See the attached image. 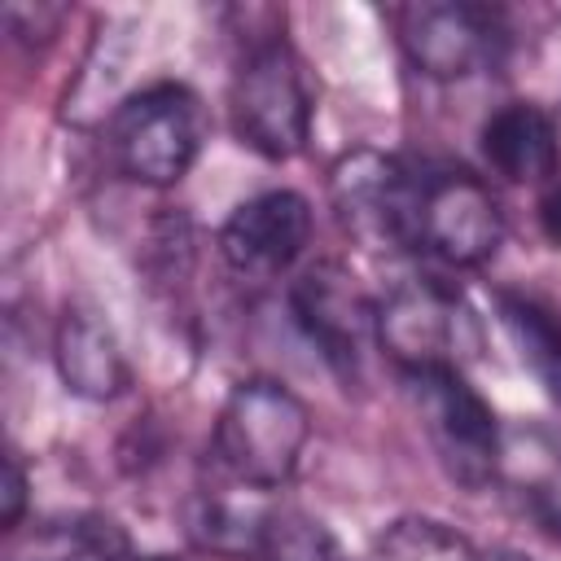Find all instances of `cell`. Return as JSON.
Here are the masks:
<instances>
[{"label":"cell","instance_id":"obj_19","mask_svg":"<svg viewBox=\"0 0 561 561\" xmlns=\"http://www.w3.org/2000/svg\"><path fill=\"white\" fill-rule=\"evenodd\" d=\"M473 561H535V557H526L517 548H491V552H473Z\"/></svg>","mask_w":561,"mask_h":561},{"label":"cell","instance_id":"obj_1","mask_svg":"<svg viewBox=\"0 0 561 561\" xmlns=\"http://www.w3.org/2000/svg\"><path fill=\"white\" fill-rule=\"evenodd\" d=\"M504 241V210L491 184L465 167L408 162L399 202V250L447 267H482Z\"/></svg>","mask_w":561,"mask_h":561},{"label":"cell","instance_id":"obj_11","mask_svg":"<svg viewBox=\"0 0 561 561\" xmlns=\"http://www.w3.org/2000/svg\"><path fill=\"white\" fill-rule=\"evenodd\" d=\"M53 364H57L66 390L79 399H92V403L118 399L131 386V364H127V351H123L114 324L96 307H83V302L66 307V316L57 320Z\"/></svg>","mask_w":561,"mask_h":561},{"label":"cell","instance_id":"obj_20","mask_svg":"<svg viewBox=\"0 0 561 561\" xmlns=\"http://www.w3.org/2000/svg\"><path fill=\"white\" fill-rule=\"evenodd\" d=\"M131 561H162V557H131Z\"/></svg>","mask_w":561,"mask_h":561},{"label":"cell","instance_id":"obj_18","mask_svg":"<svg viewBox=\"0 0 561 561\" xmlns=\"http://www.w3.org/2000/svg\"><path fill=\"white\" fill-rule=\"evenodd\" d=\"M539 232L561 250V175L543 188V197H539Z\"/></svg>","mask_w":561,"mask_h":561},{"label":"cell","instance_id":"obj_12","mask_svg":"<svg viewBox=\"0 0 561 561\" xmlns=\"http://www.w3.org/2000/svg\"><path fill=\"white\" fill-rule=\"evenodd\" d=\"M478 145L486 167L513 184H543L548 175H557V123L535 101H504L500 110H491L482 118Z\"/></svg>","mask_w":561,"mask_h":561},{"label":"cell","instance_id":"obj_2","mask_svg":"<svg viewBox=\"0 0 561 561\" xmlns=\"http://www.w3.org/2000/svg\"><path fill=\"white\" fill-rule=\"evenodd\" d=\"M188 535L197 548L245 561H342L337 539L320 517L280 500L276 491H254L219 478L193 491Z\"/></svg>","mask_w":561,"mask_h":561},{"label":"cell","instance_id":"obj_15","mask_svg":"<svg viewBox=\"0 0 561 561\" xmlns=\"http://www.w3.org/2000/svg\"><path fill=\"white\" fill-rule=\"evenodd\" d=\"M500 473H508L522 495L530 500V508L561 526V443L548 434H504V451H500ZM495 473V478H500Z\"/></svg>","mask_w":561,"mask_h":561},{"label":"cell","instance_id":"obj_16","mask_svg":"<svg viewBox=\"0 0 561 561\" xmlns=\"http://www.w3.org/2000/svg\"><path fill=\"white\" fill-rule=\"evenodd\" d=\"M364 561H473V548L438 517H399L373 539Z\"/></svg>","mask_w":561,"mask_h":561},{"label":"cell","instance_id":"obj_4","mask_svg":"<svg viewBox=\"0 0 561 561\" xmlns=\"http://www.w3.org/2000/svg\"><path fill=\"white\" fill-rule=\"evenodd\" d=\"M316 96L302 57L285 35H259L237 57L228 79V118L245 149L267 162H289L307 149Z\"/></svg>","mask_w":561,"mask_h":561},{"label":"cell","instance_id":"obj_9","mask_svg":"<svg viewBox=\"0 0 561 561\" xmlns=\"http://www.w3.org/2000/svg\"><path fill=\"white\" fill-rule=\"evenodd\" d=\"M289 307L307 342L320 351V359L333 368V377L351 390L364 381L368 351L377 346V302L359 289V280L342 263H311L294 289Z\"/></svg>","mask_w":561,"mask_h":561},{"label":"cell","instance_id":"obj_14","mask_svg":"<svg viewBox=\"0 0 561 561\" xmlns=\"http://www.w3.org/2000/svg\"><path fill=\"white\" fill-rule=\"evenodd\" d=\"M500 320L517 346V359L543 386V394L561 408V320L543 302L526 294H500Z\"/></svg>","mask_w":561,"mask_h":561},{"label":"cell","instance_id":"obj_5","mask_svg":"<svg viewBox=\"0 0 561 561\" xmlns=\"http://www.w3.org/2000/svg\"><path fill=\"white\" fill-rule=\"evenodd\" d=\"M206 105L188 83H149L131 92L105 123V149L114 167L145 184V188H171L180 184L206 145Z\"/></svg>","mask_w":561,"mask_h":561},{"label":"cell","instance_id":"obj_7","mask_svg":"<svg viewBox=\"0 0 561 561\" xmlns=\"http://www.w3.org/2000/svg\"><path fill=\"white\" fill-rule=\"evenodd\" d=\"M399 377L447 478H456L469 491L486 486L500 473L504 430L495 421V408L469 386L465 368H425Z\"/></svg>","mask_w":561,"mask_h":561},{"label":"cell","instance_id":"obj_13","mask_svg":"<svg viewBox=\"0 0 561 561\" xmlns=\"http://www.w3.org/2000/svg\"><path fill=\"white\" fill-rule=\"evenodd\" d=\"M127 530L105 513H53L13 530L9 561H131Z\"/></svg>","mask_w":561,"mask_h":561},{"label":"cell","instance_id":"obj_3","mask_svg":"<svg viewBox=\"0 0 561 561\" xmlns=\"http://www.w3.org/2000/svg\"><path fill=\"white\" fill-rule=\"evenodd\" d=\"M311 438V412L307 403L276 377H245L228 390L210 456L219 478L254 486V491H280L307 451Z\"/></svg>","mask_w":561,"mask_h":561},{"label":"cell","instance_id":"obj_10","mask_svg":"<svg viewBox=\"0 0 561 561\" xmlns=\"http://www.w3.org/2000/svg\"><path fill=\"white\" fill-rule=\"evenodd\" d=\"M311 224V202L302 193L263 188L224 219L219 254L241 280H276L307 254Z\"/></svg>","mask_w":561,"mask_h":561},{"label":"cell","instance_id":"obj_17","mask_svg":"<svg viewBox=\"0 0 561 561\" xmlns=\"http://www.w3.org/2000/svg\"><path fill=\"white\" fill-rule=\"evenodd\" d=\"M22 508H26V473L18 465V456L4 460V526L9 535L22 526Z\"/></svg>","mask_w":561,"mask_h":561},{"label":"cell","instance_id":"obj_6","mask_svg":"<svg viewBox=\"0 0 561 561\" xmlns=\"http://www.w3.org/2000/svg\"><path fill=\"white\" fill-rule=\"evenodd\" d=\"M377 346L399 373L465 368L478 346V320L469 302L438 276H403L377 302Z\"/></svg>","mask_w":561,"mask_h":561},{"label":"cell","instance_id":"obj_8","mask_svg":"<svg viewBox=\"0 0 561 561\" xmlns=\"http://www.w3.org/2000/svg\"><path fill=\"white\" fill-rule=\"evenodd\" d=\"M394 35L412 70L438 83L473 79L504 57V22L486 4L469 0H421L394 9Z\"/></svg>","mask_w":561,"mask_h":561}]
</instances>
